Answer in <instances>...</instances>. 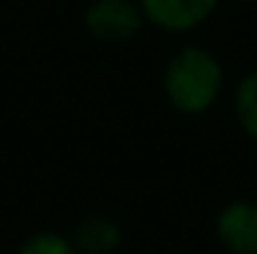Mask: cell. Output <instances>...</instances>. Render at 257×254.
Here are the masks:
<instances>
[{
  "instance_id": "obj_1",
  "label": "cell",
  "mask_w": 257,
  "mask_h": 254,
  "mask_svg": "<svg viewBox=\"0 0 257 254\" xmlns=\"http://www.w3.org/2000/svg\"><path fill=\"white\" fill-rule=\"evenodd\" d=\"M162 93L178 115L200 118L211 112L224 93V66L219 55L203 44L175 50L162 69Z\"/></svg>"
},
{
  "instance_id": "obj_2",
  "label": "cell",
  "mask_w": 257,
  "mask_h": 254,
  "mask_svg": "<svg viewBox=\"0 0 257 254\" xmlns=\"http://www.w3.org/2000/svg\"><path fill=\"white\" fill-rule=\"evenodd\" d=\"M85 30L101 44H126L145 28L140 0H90L85 9Z\"/></svg>"
},
{
  "instance_id": "obj_3",
  "label": "cell",
  "mask_w": 257,
  "mask_h": 254,
  "mask_svg": "<svg viewBox=\"0 0 257 254\" xmlns=\"http://www.w3.org/2000/svg\"><path fill=\"white\" fill-rule=\"evenodd\" d=\"M222 0H140L145 25L170 36H183L203 28L216 14Z\"/></svg>"
},
{
  "instance_id": "obj_4",
  "label": "cell",
  "mask_w": 257,
  "mask_h": 254,
  "mask_svg": "<svg viewBox=\"0 0 257 254\" xmlns=\"http://www.w3.org/2000/svg\"><path fill=\"white\" fill-rule=\"evenodd\" d=\"M213 229L227 254H257V199H230L216 213Z\"/></svg>"
},
{
  "instance_id": "obj_5",
  "label": "cell",
  "mask_w": 257,
  "mask_h": 254,
  "mask_svg": "<svg viewBox=\"0 0 257 254\" xmlns=\"http://www.w3.org/2000/svg\"><path fill=\"white\" fill-rule=\"evenodd\" d=\"M69 238L79 254H115L123 243L120 224L104 213L82 219Z\"/></svg>"
},
{
  "instance_id": "obj_6",
  "label": "cell",
  "mask_w": 257,
  "mask_h": 254,
  "mask_svg": "<svg viewBox=\"0 0 257 254\" xmlns=\"http://www.w3.org/2000/svg\"><path fill=\"white\" fill-rule=\"evenodd\" d=\"M235 123L252 142H257V69H249L232 90Z\"/></svg>"
},
{
  "instance_id": "obj_7",
  "label": "cell",
  "mask_w": 257,
  "mask_h": 254,
  "mask_svg": "<svg viewBox=\"0 0 257 254\" xmlns=\"http://www.w3.org/2000/svg\"><path fill=\"white\" fill-rule=\"evenodd\" d=\"M14 254H79V251L74 249L69 235L55 232V229H39V232L28 235Z\"/></svg>"
},
{
  "instance_id": "obj_8",
  "label": "cell",
  "mask_w": 257,
  "mask_h": 254,
  "mask_svg": "<svg viewBox=\"0 0 257 254\" xmlns=\"http://www.w3.org/2000/svg\"><path fill=\"white\" fill-rule=\"evenodd\" d=\"M235 3H257V0H235Z\"/></svg>"
},
{
  "instance_id": "obj_9",
  "label": "cell",
  "mask_w": 257,
  "mask_h": 254,
  "mask_svg": "<svg viewBox=\"0 0 257 254\" xmlns=\"http://www.w3.org/2000/svg\"><path fill=\"white\" fill-rule=\"evenodd\" d=\"M0 254H3V251H0Z\"/></svg>"
}]
</instances>
